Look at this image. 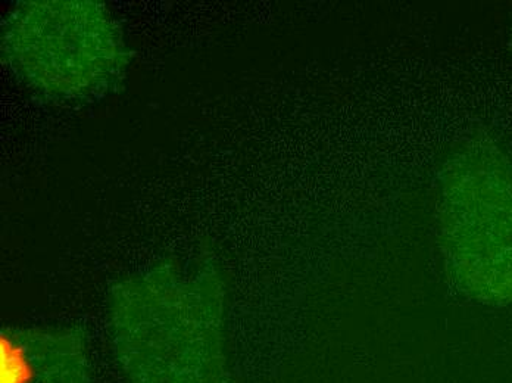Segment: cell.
I'll return each mask as SVG.
<instances>
[{
  "label": "cell",
  "instance_id": "1",
  "mask_svg": "<svg viewBox=\"0 0 512 383\" xmlns=\"http://www.w3.org/2000/svg\"><path fill=\"white\" fill-rule=\"evenodd\" d=\"M437 229L458 288L485 304H512V164L489 139L467 140L449 157Z\"/></svg>",
  "mask_w": 512,
  "mask_h": 383
}]
</instances>
